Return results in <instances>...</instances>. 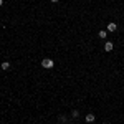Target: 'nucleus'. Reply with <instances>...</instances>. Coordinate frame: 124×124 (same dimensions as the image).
<instances>
[{
    "label": "nucleus",
    "mask_w": 124,
    "mask_h": 124,
    "mask_svg": "<svg viewBox=\"0 0 124 124\" xmlns=\"http://www.w3.org/2000/svg\"><path fill=\"white\" fill-rule=\"evenodd\" d=\"M41 66H43V68H46V70H50V68H53V66H55V61H53L51 58H45V60L41 61Z\"/></svg>",
    "instance_id": "f257e3e1"
},
{
    "label": "nucleus",
    "mask_w": 124,
    "mask_h": 124,
    "mask_svg": "<svg viewBox=\"0 0 124 124\" xmlns=\"http://www.w3.org/2000/svg\"><path fill=\"white\" fill-rule=\"evenodd\" d=\"M113 48H114V45H113L111 41H106V43H104V51H108V53H109Z\"/></svg>",
    "instance_id": "f03ea898"
},
{
    "label": "nucleus",
    "mask_w": 124,
    "mask_h": 124,
    "mask_svg": "<svg viewBox=\"0 0 124 124\" xmlns=\"http://www.w3.org/2000/svg\"><path fill=\"white\" fill-rule=\"evenodd\" d=\"M116 30H117L116 23H108V31H116Z\"/></svg>",
    "instance_id": "7ed1b4c3"
},
{
    "label": "nucleus",
    "mask_w": 124,
    "mask_h": 124,
    "mask_svg": "<svg viewBox=\"0 0 124 124\" xmlns=\"http://www.w3.org/2000/svg\"><path fill=\"white\" fill-rule=\"evenodd\" d=\"M94 119H96L94 114H86V123H93Z\"/></svg>",
    "instance_id": "20e7f679"
},
{
    "label": "nucleus",
    "mask_w": 124,
    "mask_h": 124,
    "mask_svg": "<svg viewBox=\"0 0 124 124\" xmlns=\"http://www.w3.org/2000/svg\"><path fill=\"white\" fill-rule=\"evenodd\" d=\"M98 37H99V38H103V40H104L106 37H108V31H106V30H101V31L98 33Z\"/></svg>",
    "instance_id": "39448f33"
},
{
    "label": "nucleus",
    "mask_w": 124,
    "mask_h": 124,
    "mask_svg": "<svg viewBox=\"0 0 124 124\" xmlns=\"http://www.w3.org/2000/svg\"><path fill=\"white\" fill-rule=\"evenodd\" d=\"M0 66H2V70H8V68H10V63H8V61H3Z\"/></svg>",
    "instance_id": "423d86ee"
},
{
    "label": "nucleus",
    "mask_w": 124,
    "mask_h": 124,
    "mask_svg": "<svg viewBox=\"0 0 124 124\" xmlns=\"http://www.w3.org/2000/svg\"><path fill=\"white\" fill-rule=\"evenodd\" d=\"M71 117H75V119H76V117H79V113H78L76 109H75V111L71 113Z\"/></svg>",
    "instance_id": "0eeeda50"
},
{
    "label": "nucleus",
    "mask_w": 124,
    "mask_h": 124,
    "mask_svg": "<svg viewBox=\"0 0 124 124\" xmlns=\"http://www.w3.org/2000/svg\"><path fill=\"white\" fill-rule=\"evenodd\" d=\"M2 5H3V0H0V7H2Z\"/></svg>",
    "instance_id": "6e6552de"
},
{
    "label": "nucleus",
    "mask_w": 124,
    "mask_h": 124,
    "mask_svg": "<svg viewBox=\"0 0 124 124\" xmlns=\"http://www.w3.org/2000/svg\"><path fill=\"white\" fill-rule=\"evenodd\" d=\"M51 2H53V3H56V2H60V0H51Z\"/></svg>",
    "instance_id": "1a4fd4ad"
},
{
    "label": "nucleus",
    "mask_w": 124,
    "mask_h": 124,
    "mask_svg": "<svg viewBox=\"0 0 124 124\" xmlns=\"http://www.w3.org/2000/svg\"><path fill=\"white\" fill-rule=\"evenodd\" d=\"M103 124H106V123H103Z\"/></svg>",
    "instance_id": "9d476101"
}]
</instances>
